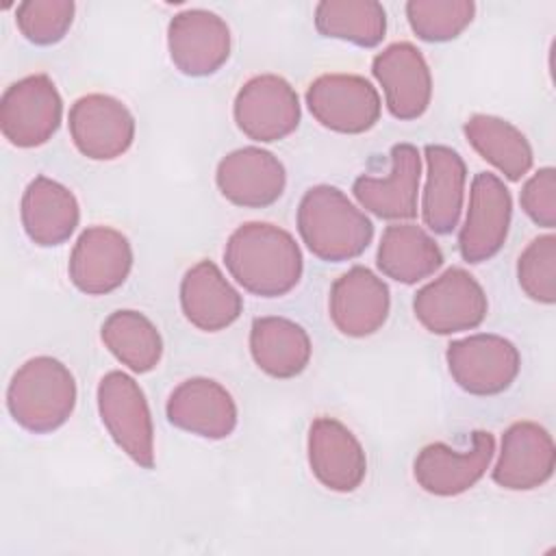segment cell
<instances>
[{
	"label": "cell",
	"mask_w": 556,
	"mask_h": 556,
	"mask_svg": "<svg viewBox=\"0 0 556 556\" xmlns=\"http://www.w3.org/2000/svg\"><path fill=\"white\" fill-rule=\"evenodd\" d=\"M224 263L245 291L261 298L289 293L304 269L295 239L285 228L267 222L241 224L226 241Z\"/></svg>",
	"instance_id": "1"
},
{
	"label": "cell",
	"mask_w": 556,
	"mask_h": 556,
	"mask_svg": "<svg viewBox=\"0 0 556 556\" xmlns=\"http://www.w3.org/2000/svg\"><path fill=\"white\" fill-rule=\"evenodd\" d=\"M298 232L317 258L341 263L367 250L374 239V224L341 189L317 185L300 200Z\"/></svg>",
	"instance_id": "2"
},
{
	"label": "cell",
	"mask_w": 556,
	"mask_h": 556,
	"mask_svg": "<svg viewBox=\"0 0 556 556\" xmlns=\"http://www.w3.org/2000/svg\"><path fill=\"white\" fill-rule=\"evenodd\" d=\"M76 406V380L52 356L28 358L11 378L7 408L28 432L46 434L61 428Z\"/></svg>",
	"instance_id": "3"
},
{
	"label": "cell",
	"mask_w": 556,
	"mask_h": 556,
	"mask_svg": "<svg viewBox=\"0 0 556 556\" xmlns=\"http://www.w3.org/2000/svg\"><path fill=\"white\" fill-rule=\"evenodd\" d=\"M98 410L115 445L139 467H154V426L141 387L124 371L98 382Z\"/></svg>",
	"instance_id": "4"
},
{
	"label": "cell",
	"mask_w": 556,
	"mask_h": 556,
	"mask_svg": "<svg viewBox=\"0 0 556 556\" xmlns=\"http://www.w3.org/2000/svg\"><path fill=\"white\" fill-rule=\"evenodd\" d=\"M413 311L432 334H452L478 328L489 311L480 282L463 267H450L415 293Z\"/></svg>",
	"instance_id": "5"
},
{
	"label": "cell",
	"mask_w": 556,
	"mask_h": 556,
	"mask_svg": "<svg viewBox=\"0 0 556 556\" xmlns=\"http://www.w3.org/2000/svg\"><path fill=\"white\" fill-rule=\"evenodd\" d=\"M445 361L454 382L463 391L480 397L506 391L521 367V356L515 343L489 332L452 341Z\"/></svg>",
	"instance_id": "6"
},
{
	"label": "cell",
	"mask_w": 556,
	"mask_h": 556,
	"mask_svg": "<svg viewBox=\"0 0 556 556\" xmlns=\"http://www.w3.org/2000/svg\"><path fill=\"white\" fill-rule=\"evenodd\" d=\"M63 117V100L46 74L26 76L7 87L0 100L2 135L17 148H37L52 139Z\"/></svg>",
	"instance_id": "7"
},
{
	"label": "cell",
	"mask_w": 556,
	"mask_h": 556,
	"mask_svg": "<svg viewBox=\"0 0 556 556\" xmlns=\"http://www.w3.org/2000/svg\"><path fill=\"white\" fill-rule=\"evenodd\" d=\"M311 115L334 132L361 135L380 119V96L376 87L356 74H324L306 89Z\"/></svg>",
	"instance_id": "8"
},
{
	"label": "cell",
	"mask_w": 556,
	"mask_h": 556,
	"mask_svg": "<svg viewBox=\"0 0 556 556\" xmlns=\"http://www.w3.org/2000/svg\"><path fill=\"white\" fill-rule=\"evenodd\" d=\"M232 113L245 137L271 143L285 139L298 128L300 98L282 76L261 74L243 83L237 91Z\"/></svg>",
	"instance_id": "9"
},
{
	"label": "cell",
	"mask_w": 556,
	"mask_h": 556,
	"mask_svg": "<svg viewBox=\"0 0 556 556\" xmlns=\"http://www.w3.org/2000/svg\"><path fill=\"white\" fill-rule=\"evenodd\" d=\"M513 198L508 187L491 172H478L469 191V208L458 232V250L467 263H484L493 258L510 228Z\"/></svg>",
	"instance_id": "10"
},
{
	"label": "cell",
	"mask_w": 556,
	"mask_h": 556,
	"mask_svg": "<svg viewBox=\"0 0 556 556\" xmlns=\"http://www.w3.org/2000/svg\"><path fill=\"white\" fill-rule=\"evenodd\" d=\"M495 454V439L489 430L471 432V447L454 450L441 441L421 447L413 473L417 484L439 497L469 491L489 469Z\"/></svg>",
	"instance_id": "11"
},
{
	"label": "cell",
	"mask_w": 556,
	"mask_h": 556,
	"mask_svg": "<svg viewBox=\"0 0 556 556\" xmlns=\"http://www.w3.org/2000/svg\"><path fill=\"white\" fill-rule=\"evenodd\" d=\"M70 135L80 154L93 161L122 156L135 139V117L117 98L87 93L78 98L67 115Z\"/></svg>",
	"instance_id": "12"
},
{
	"label": "cell",
	"mask_w": 556,
	"mask_h": 556,
	"mask_svg": "<svg viewBox=\"0 0 556 556\" xmlns=\"http://www.w3.org/2000/svg\"><path fill=\"white\" fill-rule=\"evenodd\" d=\"M169 59L185 76L215 74L230 56V28L211 11L187 9L167 26Z\"/></svg>",
	"instance_id": "13"
},
{
	"label": "cell",
	"mask_w": 556,
	"mask_h": 556,
	"mask_svg": "<svg viewBox=\"0 0 556 556\" xmlns=\"http://www.w3.org/2000/svg\"><path fill=\"white\" fill-rule=\"evenodd\" d=\"M132 269V248L126 235L109 226L80 232L70 256V278L87 295H106L122 287Z\"/></svg>",
	"instance_id": "14"
},
{
	"label": "cell",
	"mask_w": 556,
	"mask_h": 556,
	"mask_svg": "<svg viewBox=\"0 0 556 556\" xmlns=\"http://www.w3.org/2000/svg\"><path fill=\"white\" fill-rule=\"evenodd\" d=\"M371 72L384 89L389 113L395 119H417L432 98L430 67L419 48L408 41L387 46L374 56Z\"/></svg>",
	"instance_id": "15"
},
{
	"label": "cell",
	"mask_w": 556,
	"mask_h": 556,
	"mask_svg": "<svg viewBox=\"0 0 556 556\" xmlns=\"http://www.w3.org/2000/svg\"><path fill=\"white\" fill-rule=\"evenodd\" d=\"M308 465L313 476L330 491L352 493L367 473L361 441L334 417H317L308 428Z\"/></svg>",
	"instance_id": "16"
},
{
	"label": "cell",
	"mask_w": 556,
	"mask_h": 556,
	"mask_svg": "<svg viewBox=\"0 0 556 556\" xmlns=\"http://www.w3.org/2000/svg\"><path fill=\"white\" fill-rule=\"evenodd\" d=\"M389 308L387 282L363 265L348 269L330 287V319L345 337L361 339L378 332L389 317Z\"/></svg>",
	"instance_id": "17"
},
{
	"label": "cell",
	"mask_w": 556,
	"mask_h": 556,
	"mask_svg": "<svg viewBox=\"0 0 556 556\" xmlns=\"http://www.w3.org/2000/svg\"><path fill=\"white\" fill-rule=\"evenodd\" d=\"M556 467L552 434L534 421H515L502 434L493 482L508 491H532L545 484Z\"/></svg>",
	"instance_id": "18"
},
{
	"label": "cell",
	"mask_w": 556,
	"mask_h": 556,
	"mask_svg": "<svg viewBox=\"0 0 556 556\" xmlns=\"http://www.w3.org/2000/svg\"><path fill=\"white\" fill-rule=\"evenodd\" d=\"M215 182L228 202L243 208H265L282 195L287 172L269 150L248 146L219 161Z\"/></svg>",
	"instance_id": "19"
},
{
	"label": "cell",
	"mask_w": 556,
	"mask_h": 556,
	"mask_svg": "<svg viewBox=\"0 0 556 556\" xmlns=\"http://www.w3.org/2000/svg\"><path fill=\"white\" fill-rule=\"evenodd\" d=\"M391 167L387 176L363 174L352 191L358 204L382 219H413L417 215V193L421 180V156L410 143L391 148Z\"/></svg>",
	"instance_id": "20"
},
{
	"label": "cell",
	"mask_w": 556,
	"mask_h": 556,
	"mask_svg": "<svg viewBox=\"0 0 556 556\" xmlns=\"http://www.w3.org/2000/svg\"><path fill=\"white\" fill-rule=\"evenodd\" d=\"M165 413L172 426L202 439H226L237 428V404L213 378H189L167 397Z\"/></svg>",
	"instance_id": "21"
},
{
	"label": "cell",
	"mask_w": 556,
	"mask_h": 556,
	"mask_svg": "<svg viewBox=\"0 0 556 556\" xmlns=\"http://www.w3.org/2000/svg\"><path fill=\"white\" fill-rule=\"evenodd\" d=\"M180 308L198 330L219 332L239 319L243 300L213 261H200L180 280Z\"/></svg>",
	"instance_id": "22"
},
{
	"label": "cell",
	"mask_w": 556,
	"mask_h": 556,
	"mask_svg": "<svg viewBox=\"0 0 556 556\" xmlns=\"http://www.w3.org/2000/svg\"><path fill=\"white\" fill-rule=\"evenodd\" d=\"M424 154L428 172L421 198V217L432 232L447 235L460 219L467 167L456 150L441 143L426 146Z\"/></svg>",
	"instance_id": "23"
},
{
	"label": "cell",
	"mask_w": 556,
	"mask_h": 556,
	"mask_svg": "<svg viewBox=\"0 0 556 556\" xmlns=\"http://www.w3.org/2000/svg\"><path fill=\"white\" fill-rule=\"evenodd\" d=\"M78 219L80 208L67 187L48 176L28 182L22 195V226L33 243L50 248L67 241Z\"/></svg>",
	"instance_id": "24"
},
{
	"label": "cell",
	"mask_w": 556,
	"mask_h": 556,
	"mask_svg": "<svg viewBox=\"0 0 556 556\" xmlns=\"http://www.w3.org/2000/svg\"><path fill=\"white\" fill-rule=\"evenodd\" d=\"M308 332L287 317H256L250 328V354L271 378H295L311 361Z\"/></svg>",
	"instance_id": "25"
},
{
	"label": "cell",
	"mask_w": 556,
	"mask_h": 556,
	"mask_svg": "<svg viewBox=\"0 0 556 556\" xmlns=\"http://www.w3.org/2000/svg\"><path fill=\"white\" fill-rule=\"evenodd\" d=\"M376 263L387 278L415 285L443 265V252L421 226L391 224L380 237Z\"/></svg>",
	"instance_id": "26"
},
{
	"label": "cell",
	"mask_w": 556,
	"mask_h": 556,
	"mask_svg": "<svg viewBox=\"0 0 556 556\" xmlns=\"http://www.w3.org/2000/svg\"><path fill=\"white\" fill-rule=\"evenodd\" d=\"M463 130L471 148L508 180H519L530 172L532 148L526 135L510 122L478 113L465 122Z\"/></svg>",
	"instance_id": "27"
},
{
	"label": "cell",
	"mask_w": 556,
	"mask_h": 556,
	"mask_svg": "<svg viewBox=\"0 0 556 556\" xmlns=\"http://www.w3.org/2000/svg\"><path fill=\"white\" fill-rule=\"evenodd\" d=\"M109 352L137 374L152 371L163 356V339L156 326L139 311L111 313L100 332Z\"/></svg>",
	"instance_id": "28"
},
{
	"label": "cell",
	"mask_w": 556,
	"mask_h": 556,
	"mask_svg": "<svg viewBox=\"0 0 556 556\" xmlns=\"http://www.w3.org/2000/svg\"><path fill=\"white\" fill-rule=\"evenodd\" d=\"M315 28L324 37L374 48L384 39L387 13L376 0H321L315 7Z\"/></svg>",
	"instance_id": "29"
},
{
	"label": "cell",
	"mask_w": 556,
	"mask_h": 556,
	"mask_svg": "<svg viewBox=\"0 0 556 556\" xmlns=\"http://www.w3.org/2000/svg\"><path fill=\"white\" fill-rule=\"evenodd\" d=\"M476 4L471 0H410L406 17L413 33L432 43L456 39L473 20Z\"/></svg>",
	"instance_id": "30"
},
{
	"label": "cell",
	"mask_w": 556,
	"mask_h": 556,
	"mask_svg": "<svg viewBox=\"0 0 556 556\" xmlns=\"http://www.w3.org/2000/svg\"><path fill=\"white\" fill-rule=\"evenodd\" d=\"M521 291L541 304L556 302V237L541 235L528 243L517 261Z\"/></svg>",
	"instance_id": "31"
},
{
	"label": "cell",
	"mask_w": 556,
	"mask_h": 556,
	"mask_svg": "<svg viewBox=\"0 0 556 556\" xmlns=\"http://www.w3.org/2000/svg\"><path fill=\"white\" fill-rule=\"evenodd\" d=\"M72 0H24L17 4L20 33L35 46H52L65 37L74 20Z\"/></svg>",
	"instance_id": "32"
},
{
	"label": "cell",
	"mask_w": 556,
	"mask_h": 556,
	"mask_svg": "<svg viewBox=\"0 0 556 556\" xmlns=\"http://www.w3.org/2000/svg\"><path fill=\"white\" fill-rule=\"evenodd\" d=\"M519 202L534 224L552 230L556 226V169L541 167L532 174L521 189Z\"/></svg>",
	"instance_id": "33"
}]
</instances>
